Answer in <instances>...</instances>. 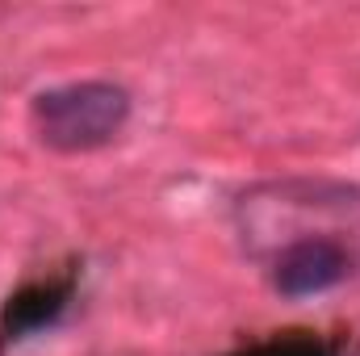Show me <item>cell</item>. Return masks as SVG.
I'll list each match as a JSON object with an SVG mask.
<instances>
[{"instance_id":"1","label":"cell","mask_w":360,"mask_h":356,"mask_svg":"<svg viewBox=\"0 0 360 356\" xmlns=\"http://www.w3.org/2000/svg\"><path fill=\"white\" fill-rule=\"evenodd\" d=\"M130 117V92L109 80H76L34 96L30 122L34 134L55 151H96L117 139Z\"/></svg>"},{"instance_id":"2","label":"cell","mask_w":360,"mask_h":356,"mask_svg":"<svg viewBox=\"0 0 360 356\" xmlns=\"http://www.w3.org/2000/svg\"><path fill=\"white\" fill-rule=\"evenodd\" d=\"M344 276H348V252L335 239H319L314 235V239H297L293 248L281 252L272 285L285 298H314V293L335 289Z\"/></svg>"},{"instance_id":"3","label":"cell","mask_w":360,"mask_h":356,"mask_svg":"<svg viewBox=\"0 0 360 356\" xmlns=\"http://www.w3.org/2000/svg\"><path fill=\"white\" fill-rule=\"evenodd\" d=\"M59 310H63V293H59V289H46V285H38V289H21L17 298H8V310H4V336H8V340H21L25 331L51 323Z\"/></svg>"},{"instance_id":"4","label":"cell","mask_w":360,"mask_h":356,"mask_svg":"<svg viewBox=\"0 0 360 356\" xmlns=\"http://www.w3.org/2000/svg\"><path fill=\"white\" fill-rule=\"evenodd\" d=\"M231 356H335V352L314 336H285V340H269V344H256V348H243V352Z\"/></svg>"}]
</instances>
